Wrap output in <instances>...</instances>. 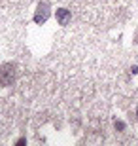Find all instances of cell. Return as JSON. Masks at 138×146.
<instances>
[{
  "instance_id": "obj_1",
  "label": "cell",
  "mask_w": 138,
  "mask_h": 146,
  "mask_svg": "<svg viewBox=\"0 0 138 146\" xmlns=\"http://www.w3.org/2000/svg\"><path fill=\"white\" fill-rule=\"evenodd\" d=\"M15 63H4L0 65V87H11L15 84Z\"/></svg>"
},
{
  "instance_id": "obj_2",
  "label": "cell",
  "mask_w": 138,
  "mask_h": 146,
  "mask_svg": "<svg viewBox=\"0 0 138 146\" xmlns=\"http://www.w3.org/2000/svg\"><path fill=\"white\" fill-rule=\"evenodd\" d=\"M49 13H51V4H49L48 0L38 2L36 11H34V23H36V25H44V23L49 19Z\"/></svg>"
},
{
  "instance_id": "obj_6",
  "label": "cell",
  "mask_w": 138,
  "mask_h": 146,
  "mask_svg": "<svg viewBox=\"0 0 138 146\" xmlns=\"http://www.w3.org/2000/svg\"><path fill=\"white\" fill-rule=\"evenodd\" d=\"M131 72H133V74H136V72H138V66H136V65L131 66Z\"/></svg>"
},
{
  "instance_id": "obj_5",
  "label": "cell",
  "mask_w": 138,
  "mask_h": 146,
  "mask_svg": "<svg viewBox=\"0 0 138 146\" xmlns=\"http://www.w3.org/2000/svg\"><path fill=\"white\" fill-rule=\"evenodd\" d=\"M15 144H17V146H23V144H27V139H19V141H17Z\"/></svg>"
},
{
  "instance_id": "obj_3",
  "label": "cell",
  "mask_w": 138,
  "mask_h": 146,
  "mask_svg": "<svg viewBox=\"0 0 138 146\" xmlns=\"http://www.w3.org/2000/svg\"><path fill=\"white\" fill-rule=\"evenodd\" d=\"M55 17H57V23L61 27H66V25L72 21V13H70V10H66V8H57Z\"/></svg>"
},
{
  "instance_id": "obj_8",
  "label": "cell",
  "mask_w": 138,
  "mask_h": 146,
  "mask_svg": "<svg viewBox=\"0 0 138 146\" xmlns=\"http://www.w3.org/2000/svg\"><path fill=\"white\" fill-rule=\"evenodd\" d=\"M136 118H138V108H136Z\"/></svg>"
},
{
  "instance_id": "obj_7",
  "label": "cell",
  "mask_w": 138,
  "mask_h": 146,
  "mask_svg": "<svg viewBox=\"0 0 138 146\" xmlns=\"http://www.w3.org/2000/svg\"><path fill=\"white\" fill-rule=\"evenodd\" d=\"M134 42H136V44H138V34H136V38H134Z\"/></svg>"
},
{
  "instance_id": "obj_4",
  "label": "cell",
  "mask_w": 138,
  "mask_h": 146,
  "mask_svg": "<svg viewBox=\"0 0 138 146\" xmlns=\"http://www.w3.org/2000/svg\"><path fill=\"white\" fill-rule=\"evenodd\" d=\"M114 127H116V131H119V133H121V131H125V127H127V125H125V121H121V119H116V121H114Z\"/></svg>"
}]
</instances>
